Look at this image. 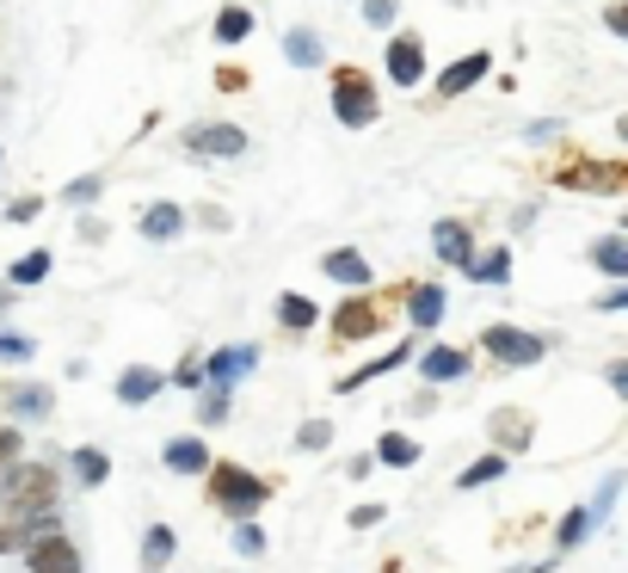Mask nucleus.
<instances>
[{
  "mask_svg": "<svg viewBox=\"0 0 628 573\" xmlns=\"http://www.w3.org/2000/svg\"><path fill=\"white\" fill-rule=\"evenodd\" d=\"M204 494H209V506H216L222 518H253L271 499V481L253 475V469H241V462H209V469H204Z\"/></svg>",
  "mask_w": 628,
  "mask_h": 573,
  "instance_id": "f03ea898",
  "label": "nucleus"
},
{
  "mask_svg": "<svg viewBox=\"0 0 628 573\" xmlns=\"http://www.w3.org/2000/svg\"><path fill=\"white\" fill-rule=\"evenodd\" d=\"M604 25L616 31V38H628V0H610V7H604Z\"/></svg>",
  "mask_w": 628,
  "mask_h": 573,
  "instance_id": "c03bdc74",
  "label": "nucleus"
},
{
  "mask_svg": "<svg viewBox=\"0 0 628 573\" xmlns=\"http://www.w3.org/2000/svg\"><path fill=\"white\" fill-rule=\"evenodd\" d=\"M20 457H25V432H20V420H7L0 425V469H13Z\"/></svg>",
  "mask_w": 628,
  "mask_h": 573,
  "instance_id": "4c0bfd02",
  "label": "nucleus"
},
{
  "mask_svg": "<svg viewBox=\"0 0 628 573\" xmlns=\"http://www.w3.org/2000/svg\"><path fill=\"white\" fill-rule=\"evenodd\" d=\"M400 20V0H363V25H376V31H395Z\"/></svg>",
  "mask_w": 628,
  "mask_h": 573,
  "instance_id": "e433bc0d",
  "label": "nucleus"
},
{
  "mask_svg": "<svg viewBox=\"0 0 628 573\" xmlns=\"http://www.w3.org/2000/svg\"><path fill=\"white\" fill-rule=\"evenodd\" d=\"M487 432H494V444L505 450V457L530 450V413H517V407H499L494 420H487Z\"/></svg>",
  "mask_w": 628,
  "mask_h": 573,
  "instance_id": "4be33fe9",
  "label": "nucleus"
},
{
  "mask_svg": "<svg viewBox=\"0 0 628 573\" xmlns=\"http://www.w3.org/2000/svg\"><path fill=\"white\" fill-rule=\"evenodd\" d=\"M549 333H524V327L512 321H494V327H480V352L494 364H505V370H530V364L549 358Z\"/></svg>",
  "mask_w": 628,
  "mask_h": 573,
  "instance_id": "20e7f679",
  "label": "nucleus"
},
{
  "mask_svg": "<svg viewBox=\"0 0 628 573\" xmlns=\"http://www.w3.org/2000/svg\"><path fill=\"white\" fill-rule=\"evenodd\" d=\"M296 444H303V450H326V444H333V425H326V420H303Z\"/></svg>",
  "mask_w": 628,
  "mask_h": 573,
  "instance_id": "58836bf2",
  "label": "nucleus"
},
{
  "mask_svg": "<svg viewBox=\"0 0 628 573\" xmlns=\"http://www.w3.org/2000/svg\"><path fill=\"white\" fill-rule=\"evenodd\" d=\"M382 518H388V506H376V499H370V506H358V512H351V531H376Z\"/></svg>",
  "mask_w": 628,
  "mask_h": 573,
  "instance_id": "ea45409f",
  "label": "nucleus"
},
{
  "mask_svg": "<svg viewBox=\"0 0 628 573\" xmlns=\"http://www.w3.org/2000/svg\"><path fill=\"white\" fill-rule=\"evenodd\" d=\"M407 358H419V333H413V340H400L395 352H382V358H370V364H363V370H351V377H339V382H333V389H339V395H358L363 382H376V377H388V370H400V364H407Z\"/></svg>",
  "mask_w": 628,
  "mask_h": 573,
  "instance_id": "a211bd4d",
  "label": "nucleus"
},
{
  "mask_svg": "<svg viewBox=\"0 0 628 573\" xmlns=\"http://www.w3.org/2000/svg\"><path fill=\"white\" fill-rule=\"evenodd\" d=\"M209 462H216V457H209L204 432H179V438L161 444V469H167V475H179V481H204Z\"/></svg>",
  "mask_w": 628,
  "mask_h": 573,
  "instance_id": "1a4fd4ad",
  "label": "nucleus"
},
{
  "mask_svg": "<svg viewBox=\"0 0 628 573\" xmlns=\"http://www.w3.org/2000/svg\"><path fill=\"white\" fill-rule=\"evenodd\" d=\"M99 198H105V173H80V179L62 186V204H75V211H87V204H99Z\"/></svg>",
  "mask_w": 628,
  "mask_h": 573,
  "instance_id": "473e14b6",
  "label": "nucleus"
},
{
  "mask_svg": "<svg viewBox=\"0 0 628 573\" xmlns=\"http://www.w3.org/2000/svg\"><path fill=\"white\" fill-rule=\"evenodd\" d=\"M25 568H31V573H80V549L68 543L62 518H56V524H43V531L25 543Z\"/></svg>",
  "mask_w": 628,
  "mask_h": 573,
  "instance_id": "39448f33",
  "label": "nucleus"
},
{
  "mask_svg": "<svg viewBox=\"0 0 628 573\" xmlns=\"http://www.w3.org/2000/svg\"><path fill=\"white\" fill-rule=\"evenodd\" d=\"M172 555H179V531H172V524H149V536H142V568H167Z\"/></svg>",
  "mask_w": 628,
  "mask_h": 573,
  "instance_id": "c85d7f7f",
  "label": "nucleus"
},
{
  "mask_svg": "<svg viewBox=\"0 0 628 573\" xmlns=\"http://www.w3.org/2000/svg\"><path fill=\"white\" fill-rule=\"evenodd\" d=\"M253 7H241V0H229V7H222V13H216V25H209V38L222 43V50H241V43L253 38Z\"/></svg>",
  "mask_w": 628,
  "mask_h": 573,
  "instance_id": "412c9836",
  "label": "nucleus"
},
{
  "mask_svg": "<svg viewBox=\"0 0 628 573\" xmlns=\"http://www.w3.org/2000/svg\"><path fill=\"white\" fill-rule=\"evenodd\" d=\"M370 469H376V450H370V457H351V462H345V475H351V481H363Z\"/></svg>",
  "mask_w": 628,
  "mask_h": 573,
  "instance_id": "3c124183",
  "label": "nucleus"
},
{
  "mask_svg": "<svg viewBox=\"0 0 628 573\" xmlns=\"http://www.w3.org/2000/svg\"><path fill=\"white\" fill-rule=\"evenodd\" d=\"M185 154H197V161H241L247 154V130L241 124H191Z\"/></svg>",
  "mask_w": 628,
  "mask_h": 573,
  "instance_id": "0eeeda50",
  "label": "nucleus"
},
{
  "mask_svg": "<svg viewBox=\"0 0 628 573\" xmlns=\"http://www.w3.org/2000/svg\"><path fill=\"white\" fill-rule=\"evenodd\" d=\"M62 469H68V481H75V487H105V481H112V457H105L99 444H75Z\"/></svg>",
  "mask_w": 628,
  "mask_h": 573,
  "instance_id": "aec40b11",
  "label": "nucleus"
},
{
  "mask_svg": "<svg viewBox=\"0 0 628 573\" xmlns=\"http://www.w3.org/2000/svg\"><path fill=\"white\" fill-rule=\"evenodd\" d=\"M604 382L616 389V395H623V402H628V358H610V364H604Z\"/></svg>",
  "mask_w": 628,
  "mask_h": 573,
  "instance_id": "a19ab883",
  "label": "nucleus"
},
{
  "mask_svg": "<svg viewBox=\"0 0 628 573\" xmlns=\"http://www.w3.org/2000/svg\"><path fill=\"white\" fill-rule=\"evenodd\" d=\"M284 62H290V68H326L321 31H308V25H290V31H284Z\"/></svg>",
  "mask_w": 628,
  "mask_h": 573,
  "instance_id": "5701e85b",
  "label": "nucleus"
},
{
  "mask_svg": "<svg viewBox=\"0 0 628 573\" xmlns=\"http://www.w3.org/2000/svg\"><path fill=\"white\" fill-rule=\"evenodd\" d=\"M7 308H13V290H0V315H7Z\"/></svg>",
  "mask_w": 628,
  "mask_h": 573,
  "instance_id": "603ef678",
  "label": "nucleus"
},
{
  "mask_svg": "<svg viewBox=\"0 0 628 573\" xmlns=\"http://www.w3.org/2000/svg\"><path fill=\"white\" fill-rule=\"evenodd\" d=\"M487 75H494V56H487V50H469V56H457L438 75V99H462L469 87H480Z\"/></svg>",
  "mask_w": 628,
  "mask_h": 573,
  "instance_id": "dca6fc26",
  "label": "nucleus"
},
{
  "mask_svg": "<svg viewBox=\"0 0 628 573\" xmlns=\"http://www.w3.org/2000/svg\"><path fill=\"white\" fill-rule=\"evenodd\" d=\"M321 271L333 278L339 290H370V259H363L358 247H333L321 253Z\"/></svg>",
  "mask_w": 628,
  "mask_h": 573,
  "instance_id": "6ab92c4d",
  "label": "nucleus"
},
{
  "mask_svg": "<svg viewBox=\"0 0 628 573\" xmlns=\"http://www.w3.org/2000/svg\"><path fill=\"white\" fill-rule=\"evenodd\" d=\"M616 136H623V142H628V117H616Z\"/></svg>",
  "mask_w": 628,
  "mask_h": 573,
  "instance_id": "864d4df0",
  "label": "nucleus"
},
{
  "mask_svg": "<svg viewBox=\"0 0 628 573\" xmlns=\"http://www.w3.org/2000/svg\"><path fill=\"white\" fill-rule=\"evenodd\" d=\"M167 389H185V395H197V389H204V358H197V352H185V358L167 370Z\"/></svg>",
  "mask_w": 628,
  "mask_h": 573,
  "instance_id": "72a5a7b5",
  "label": "nucleus"
},
{
  "mask_svg": "<svg viewBox=\"0 0 628 573\" xmlns=\"http://www.w3.org/2000/svg\"><path fill=\"white\" fill-rule=\"evenodd\" d=\"M326 321H333V333H339V340H376L382 333V296H370V290H345V303L333 308V315H326Z\"/></svg>",
  "mask_w": 628,
  "mask_h": 573,
  "instance_id": "423d86ee",
  "label": "nucleus"
},
{
  "mask_svg": "<svg viewBox=\"0 0 628 573\" xmlns=\"http://www.w3.org/2000/svg\"><path fill=\"white\" fill-rule=\"evenodd\" d=\"M31 358H38L31 333H0V364H31Z\"/></svg>",
  "mask_w": 628,
  "mask_h": 573,
  "instance_id": "f704fd0d",
  "label": "nucleus"
},
{
  "mask_svg": "<svg viewBox=\"0 0 628 573\" xmlns=\"http://www.w3.org/2000/svg\"><path fill=\"white\" fill-rule=\"evenodd\" d=\"M216 87H222V93H247L253 80L241 75V68H216Z\"/></svg>",
  "mask_w": 628,
  "mask_h": 573,
  "instance_id": "a18cd8bd",
  "label": "nucleus"
},
{
  "mask_svg": "<svg viewBox=\"0 0 628 573\" xmlns=\"http://www.w3.org/2000/svg\"><path fill=\"white\" fill-rule=\"evenodd\" d=\"M469 370H475V358H469L462 345H425V352H419V377L438 382V389L444 382H462Z\"/></svg>",
  "mask_w": 628,
  "mask_h": 573,
  "instance_id": "2eb2a0df",
  "label": "nucleus"
},
{
  "mask_svg": "<svg viewBox=\"0 0 628 573\" xmlns=\"http://www.w3.org/2000/svg\"><path fill=\"white\" fill-rule=\"evenodd\" d=\"M505 462H512L505 450H487V457H475V462H469V469L457 475V487H462V494H475V487H494V481H505Z\"/></svg>",
  "mask_w": 628,
  "mask_h": 573,
  "instance_id": "bb28decb",
  "label": "nucleus"
},
{
  "mask_svg": "<svg viewBox=\"0 0 628 573\" xmlns=\"http://www.w3.org/2000/svg\"><path fill=\"white\" fill-rule=\"evenodd\" d=\"M253 370H259V345H253V340L216 345V352L204 358V382H222V389H241Z\"/></svg>",
  "mask_w": 628,
  "mask_h": 573,
  "instance_id": "6e6552de",
  "label": "nucleus"
},
{
  "mask_svg": "<svg viewBox=\"0 0 628 573\" xmlns=\"http://www.w3.org/2000/svg\"><path fill=\"white\" fill-rule=\"evenodd\" d=\"M432 253H438L444 266H457V271H469V259H475V234H469V222H457V216H444L438 229H432Z\"/></svg>",
  "mask_w": 628,
  "mask_h": 573,
  "instance_id": "f3484780",
  "label": "nucleus"
},
{
  "mask_svg": "<svg viewBox=\"0 0 628 573\" xmlns=\"http://www.w3.org/2000/svg\"><path fill=\"white\" fill-rule=\"evenodd\" d=\"M598 308H604V315H616V308H628V284L604 290V296H598Z\"/></svg>",
  "mask_w": 628,
  "mask_h": 573,
  "instance_id": "09e8293b",
  "label": "nucleus"
},
{
  "mask_svg": "<svg viewBox=\"0 0 628 573\" xmlns=\"http://www.w3.org/2000/svg\"><path fill=\"white\" fill-rule=\"evenodd\" d=\"M0 407H7V420H50L56 413V389L50 382H7L0 389Z\"/></svg>",
  "mask_w": 628,
  "mask_h": 573,
  "instance_id": "9b49d317",
  "label": "nucleus"
},
{
  "mask_svg": "<svg viewBox=\"0 0 628 573\" xmlns=\"http://www.w3.org/2000/svg\"><path fill=\"white\" fill-rule=\"evenodd\" d=\"M278 327H284V333H315V327H321V308L308 303V296H296V290H284V296H278Z\"/></svg>",
  "mask_w": 628,
  "mask_h": 573,
  "instance_id": "393cba45",
  "label": "nucleus"
},
{
  "mask_svg": "<svg viewBox=\"0 0 628 573\" xmlns=\"http://www.w3.org/2000/svg\"><path fill=\"white\" fill-rule=\"evenodd\" d=\"M197 222H204V229H229V211H216V204H204V211H197Z\"/></svg>",
  "mask_w": 628,
  "mask_h": 573,
  "instance_id": "8fccbe9b",
  "label": "nucleus"
},
{
  "mask_svg": "<svg viewBox=\"0 0 628 573\" xmlns=\"http://www.w3.org/2000/svg\"><path fill=\"white\" fill-rule=\"evenodd\" d=\"M234 407V389H222V382H204L197 389V425H222Z\"/></svg>",
  "mask_w": 628,
  "mask_h": 573,
  "instance_id": "c756f323",
  "label": "nucleus"
},
{
  "mask_svg": "<svg viewBox=\"0 0 628 573\" xmlns=\"http://www.w3.org/2000/svg\"><path fill=\"white\" fill-rule=\"evenodd\" d=\"M469 278H475V284H512V247H487V253H475V259H469Z\"/></svg>",
  "mask_w": 628,
  "mask_h": 573,
  "instance_id": "a878e982",
  "label": "nucleus"
},
{
  "mask_svg": "<svg viewBox=\"0 0 628 573\" xmlns=\"http://www.w3.org/2000/svg\"><path fill=\"white\" fill-rule=\"evenodd\" d=\"M234 555H266V531H259V524H253V518H234Z\"/></svg>",
  "mask_w": 628,
  "mask_h": 573,
  "instance_id": "c9c22d12",
  "label": "nucleus"
},
{
  "mask_svg": "<svg viewBox=\"0 0 628 573\" xmlns=\"http://www.w3.org/2000/svg\"><path fill=\"white\" fill-rule=\"evenodd\" d=\"M591 524H598V518H591V506H573V512L561 518V531H554V549H561V555L579 549V543L591 536Z\"/></svg>",
  "mask_w": 628,
  "mask_h": 573,
  "instance_id": "2f4dec72",
  "label": "nucleus"
},
{
  "mask_svg": "<svg viewBox=\"0 0 628 573\" xmlns=\"http://www.w3.org/2000/svg\"><path fill=\"white\" fill-rule=\"evenodd\" d=\"M554 136H561V124H554V117H542V124H530V130H524V142H554Z\"/></svg>",
  "mask_w": 628,
  "mask_h": 573,
  "instance_id": "49530a36",
  "label": "nucleus"
},
{
  "mask_svg": "<svg viewBox=\"0 0 628 573\" xmlns=\"http://www.w3.org/2000/svg\"><path fill=\"white\" fill-rule=\"evenodd\" d=\"M56 271V259H50V247H31V253H20L13 266H7V284L13 290H31V284H43Z\"/></svg>",
  "mask_w": 628,
  "mask_h": 573,
  "instance_id": "b1692460",
  "label": "nucleus"
},
{
  "mask_svg": "<svg viewBox=\"0 0 628 573\" xmlns=\"http://www.w3.org/2000/svg\"><path fill=\"white\" fill-rule=\"evenodd\" d=\"M623 229H628V222H623Z\"/></svg>",
  "mask_w": 628,
  "mask_h": 573,
  "instance_id": "5fc2aeb1",
  "label": "nucleus"
},
{
  "mask_svg": "<svg viewBox=\"0 0 628 573\" xmlns=\"http://www.w3.org/2000/svg\"><path fill=\"white\" fill-rule=\"evenodd\" d=\"M400 308H407L413 333H432V327H444V315H450V290H444V284H419V278H407V296H400Z\"/></svg>",
  "mask_w": 628,
  "mask_h": 573,
  "instance_id": "9d476101",
  "label": "nucleus"
},
{
  "mask_svg": "<svg viewBox=\"0 0 628 573\" xmlns=\"http://www.w3.org/2000/svg\"><path fill=\"white\" fill-rule=\"evenodd\" d=\"M591 266L604 271V278H628V229L623 234H604V241H591Z\"/></svg>",
  "mask_w": 628,
  "mask_h": 573,
  "instance_id": "cd10ccee",
  "label": "nucleus"
},
{
  "mask_svg": "<svg viewBox=\"0 0 628 573\" xmlns=\"http://www.w3.org/2000/svg\"><path fill=\"white\" fill-rule=\"evenodd\" d=\"M154 395H167V370H154V364H124L117 370V402L124 407H149Z\"/></svg>",
  "mask_w": 628,
  "mask_h": 573,
  "instance_id": "4468645a",
  "label": "nucleus"
},
{
  "mask_svg": "<svg viewBox=\"0 0 628 573\" xmlns=\"http://www.w3.org/2000/svg\"><path fill=\"white\" fill-rule=\"evenodd\" d=\"M38 211H43V198H13V204H7V222H31Z\"/></svg>",
  "mask_w": 628,
  "mask_h": 573,
  "instance_id": "79ce46f5",
  "label": "nucleus"
},
{
  "mask_svg": "<svg viewBox=\"0 0 628 573\" xmlns=\"http://www.w3.org/2000/svg\"><path fill=\"white\" fill-rule=\"evenodd\" d=\"M80 241H87V247H99V241H105V234H112V229H105V216H80Z\"/></svg>",
  "mask_w": 628,
  "mask_h": 573,
  "instance_id": "37998d69",
  "label": "nucleus"
},
{
  "mask_svg": "<svg viewBox=\"0 0 628 573\" xmlns=\"http://www.w3.org/2000/svg\"><path fill=\"white\" fill-rule=\"evenodd\" d=\"M333 117H339L345 130H370L382 117V93H376V80L363 75V68H333Z\"/></svg>",
  "mask_w": 628,
  "mask_h": 573,
  "instance_id": "7ed1b4c3",
  "label": "nucleus"
},
{
  "mask_svg": "<svg viewBox=\"0 0 628 573\" xmlns=\"http://www.w3.org/2000/svg\"><path fill=\"white\" fill-rule=\"evenodd\" d=\"M0 512L13 518H56L62 512V475L50 462H13L0 469Z\"/></svg>",
  "mask_w": 628,
  "mask_h": 573,
  "instance_id": "f257e3e1",
  "label": "nucleus"
},
{
  "mask_svg": "<svg viewBox=\"0 0 628 573\" xmlns=\"http://www.w3.org/2000/svg\"><path fill=\"white\" fill-rule=\"evenodd\" d=\"M136 229L149 234V241H161V247H167V241H179V234L191 229V211H185V204H167V198H154V204H142V211H136Z\"/></svg>",
  "mask_w": 628,
  "mask_h": 573,
  "instance_id": "ddd939ff",
  "label": "nucleus"
},
{
  "mask_svg": "<svg viewBox=\"0 0 628 573\" xmlns=\"http://www.w3.org/2000/svg\"><path fill=\"white\" fill-rule=\"evenodd\" d=\"M432 407H438V382H432V389H419L413 402H407V413H432Z\"/></svg>",
  "mask_w": 628,
  "mask_h": 573,
  "instance_id": "de8ad7c7",
  "label": "nucleus"
},
{
  "mask_svg": "<svg viewBox=\"0 0 628 573\" xmlns=\"http://www.w3.org/2000/svg\"><path fill=\"white\" fill-rule=\"evenodd\" d=\"M382 68H388L395 87H419V80H425V43H419L413 31H395L388 50H382Z\"/></svg>",
  "mask_w": 628,
  "mask_h": 573,
  "instance_id": "f8f14e48",
  "label": "nucleus"
},
{
  "mask_svg": "<svg viewBox=\"0 0 628 573\" xmlns=\"http://www.w3.org/2000/svg\"><path fill=\"white\" fill-rule=\"evenodd\" d=\"M376 462H388V469H413V462H419V438H407V432H382V438H376Z\"/></svg>",
  "mask_w": 628,
  "mask_h": 573,
  "instance_id": "7c9ffc66",
  "label": "nucleus"
}]
</instances>
